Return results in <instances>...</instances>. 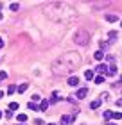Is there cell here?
Masks as SVG:
<instances>
[{"instance_id":"obj_13","label":"cell","mask_w":122,"mask_h":125,"mask_svg":"<svg viewBox=\"0 0 122 125\" xmlns=\"http://www.w3.org/2000/svg\"><path fill=\"white\" fill-rule=\"evenodd\" d=\"M18 107H20V104H18V102H11V104H9V109H11V111H16Z\"/></svg>"},{"instance_id":"obj_24","label":"cell","mask_w":122,"mask_h":125,"mask_svg":"<svg viewBox=\"0 0 122 125\" xmlns=\"http://www.w3.org/2000/svg\"><path fill=\"white\" fill-rule=\"evenodd\" d=\"M14 91H16V86H9V89H7V93H9V95H13Z\"/></svg>"},{"instance_id":"obj_21","label":"cell","mask_w":122,"mask_h":125,"mask_svg":"<svg viewBox=\"0 0 122 125\" xmlns=\"http://www.w3.org/2000/svg\"><path fill=\"white\" fill-rule=\"evenodd\" d=\"M9 9H11V11H18V9H20V5H18V4H11V5H9Z\"/></svg>"},{"instance_id":"obj_30","label":"cell","mask_w":122,"mask_h":125,"mask_svg":"<svg viewBox=\"0 0 122 125\" xmlns=\"http://www.w3.org/2000/svg\"><path fill=\"white\" fill-rule=\"evenodd\" d=\"M2 7H4V4H0V9H2Z\"/></svg>"},{"instance_id":"obj_25","label":"cell","mask_w":122,"mask_h":125,"mask_svg":"<svg viewBox=\"0 0 122 125\" xmlns=\"http://www.w3.org/2000/svg\"><path fill=\"white\" fill-rule=\"evenodd\" d=\"M99 45H101V50H102V48H108V43H104V41H101Z\"/></svg>"},{"instance_id":"obj_2","label":"cell","mask_w":122,"mask_h":125,"mask_svg":"<svg viewBox=\"0 0 122 125\" xmlns=\"http://www.w3.org/2000/svg\"><path fill=\"white\" fill-rule=\"evenodd\" d=\"M47 16L54 21H68L75 18V11L67 4H52L47 7Z\"/></svg>"},{"instance_id":"obj_34","label":"cell","mask_w":122,"mask_h":125,"mask_svg":"<svg viewBox=\"0 0 122 125\" xmlns=\"http://www.w3.org/2000/svg\"><path fill=\"white\" fill-rule=\"evenodd\" d=\"M120 81H122V77H120Z\"/></svg>"},{"instance_id":"obj_23","label":"cell","mask_w":122,"mask_h":125,"mask_svg":"<svg viewBox=\"0 0 122 125\" xmlns=\"http://www.w3.org/2000/svg\"><path fill=\"white\" fill-rule=\"evenodd\" d=\"M5 79H7V73H5V72H0V82L5 81Z\"/></svg>"},{"instance_id":"obj_19","label":"cell","mask_w":122,"mask_h":125,"mask_svg":"<svg viewBox=\"0 0 122 125\" xmlns=\"http://www.w3.org/2000/svg\"><path fill=\"white\" fill-rule=\"evenodd\" d=\"M111 115H113L111 111H104V115H102V116H104V120H111Z\"/></svg>"},{"instance_id":"obj_4","label":"cell","mask_w":122,"mask_h":125,"mask_svg":"<svg viewBox=\"0 0 122 125\" xmlns=\"http://www.w3.org/2000/svg\"><path fill=\"white\" fill-rule=\"evenodd\" d=\"M68 86L70 88H75V86H79V77L77 75H72V77H68Z\"/></svg>"},{"instance_id":"obj_31","label":"cell","mask_w":122,"mask_h":125,"mask_svg":"<svg viewBox=\"0 0 122 125\" xmlns=\"http://www.w3.org/2000/svg\"><path fill=\"white\" fill-rule=\"evenodd\" d=\"M0 118H2V111H0Z\"/></svg>"},{"instance_id":"obj_8","label":"cell","mask_w":122,"mask_h":125,"mask_svg":"<svg viewBox=\"0 0 122 125\" xmlns=\"http://www.w3.org/2000/svg\"><path fill=\"white\" fill-rule=\"evenodd\" d=\"M84 79H86V81H94V79H95L94 70H86V72H84Z\"/></svg>"},{"instance_id":"obj_3","label":"cell","mask_w":122,"mask_h":125,"mask_svg":"<svg viewBox=\"0 0 122 125\" xmlns=\"http://www.w3.org/2000/svg\"><path fill=\"white\" fill-rule=\"evenodd\" d=\"M88 39H90L88 31H84V29L75 31V34H74V41L77 43V45H81V47H86V45H88Z\"/></svg>"},{"instance_id":"obj_12","label":"cell","mask_w":122,"mask_h":125,"mask_svg":"<svg viewBox=\"0 0 122 125\" xmlns=\"http://www.w3.org/2000/svg\"><path fill=\"white\" fill-rule=\"evenodd\" d=\"M99 105H101V100H94L90 104V109H99Z\"/></svg>"},{"instance_id":"obj_28","label":"cell","mask_w":122,"mask_h":125,"mask_svg":"<svg viewBox=\"0 0 122 125\" xmlns=\"http://www.w3.org/2000/svg\"><path fill=\"white\" fill-rule=\"evenodd\" d=\"M2 18H4V14H2V13H0V20H2Z\"/></svg>"},{"instance_id":"obj_16","label":"cell","mask_w":122,"mask_h":125,"mask_svg":"<svg viewBox=\"0 0 122 125\" xmlns=\"http://www.w3.org/2000/svg\"><path fill=\"white\" fill-rule=\"evenodd\" d=\"M111 118H115V120H122V113L120 111H115L113 115H111Z\"/></svg>"},{"instance_id":"obj_14","label":"cell","mask_w":122,"mask_h":125,"mask_svg":"<svg viewBox=\"0 0 122 125\" xmlns=\"http://www.w3.org/2000/svg\"><path fill=\"white\" fill-rule=\"evenodd\" d=\"M115 73H117V66H113V64H111V66L108 68V75H115Z\"/></svg>"},{"instance_id":"obj_1","label":"cell","mask_w":122,"mask_h":125,"mask_svg":"<svg viewBox=\"0 0 122 125\" xmlns=\"http://www.w3.org/2000/svg\"><path fill=\"white\" fill-rule=\"evenodd\" d=\"M83 62V57L77 54V52H68L65 55H61L59 59H57L52 68H54V73H70L74 70H77V66Z\"/></svg>"},{"instance_id":"obj_10","label":"cell","mask_w":122,"mask_h":125,"mask_svg":"<svg viewBox=\"0 0 122 125\" xmlns=\"http://www.w3.org/2000/svg\"><path fill=\"white\" fill-rule=\"evenodd\" d=\"M94 57H95L97 61H102V59H104V52H102V50H97V52L94 54Z\"/></svg>"},{"instance_id":"obj_11","label":"cell","mask_w":122,"mask_h":125,"mask_svg":"<svg viewBox=\"0 0 122 125\" xmlns=\"http://www.w3.org/2000/svg\"><path fill=\"white\" fill-rule=\"evenodd\" d=\"M27 107H29V109H31V111H40V105H36V104H34L32 100H31V102H29V104H27Z\"/></svg>"},{"instance_id":"obj_17","label":"cell","mask_w":122,"mask_h":125,"mask_svg":"<svg viewBox=\"0 0 122 125\" xmlns=\"http://www.w3.org/2000/svg\"><path fill=\"white\" fill-rule=\"evenodd\" d=\"M94 81H95V84H102V82H104V75H97Z\"/></svg>"},{"instance_id":"obj_15","label":"cell","mask_w":122,"mask_h":125,"mask_svg":"<svg viewBox=\"0 0 122 125\" xmlns=\"http://www.w3.org/2000/svg\"><path fill=\"white\" fill-rule=\"evenodd\" d=\"M16 89H18V93H24L25 89H27V82H24V84H20V86L16 88Z\"/></svg>"},{"instance_id":"obj_29","label":"cell","mask_w":122,"mask_h":125,"mask_svg":"<svg viewBox=\"0 0 122 125\" xmlns=\"http://www.w3.org/2000/svg\"><path fill=\"white\" fill-rule=\"evenodd\" d=\"M2 96H4V93H2V91H0V98H2Z\"/></svg>"},{"instance_id":"obj_33","label":"cell","mask_w":122,"mask_h":125,"mask_svg":"<svg viewBox=\"0 0 122 125\" xmlns=\"http://www.w3.org/2000/svg\"><path fill=\"white\" fill-rule=\"evenodd\" d=\"M49 125H54V123H49Z\"/></svg>"},{"instance_id":"obj_5","label":"cell","mask_w":122,"mask_h":125,"mask_svg":"<svg viewBox=\"0 0 122 125\" xmlns=\"http://www.w3.org/2000/svg\"><path fill=\"white\" fill-rule=\"evenodd\" d=\"M75 120V115L74 116H61V125H68V123H72Z\"/></svg>"},{"instance_id":"obj_32","label":"cell","mask_w":122,"mask_h":125,"mask_svg":"<svg viewBox=\"0 0 122 125\" xmlns=\"http://www.w3.org/2000/svg\"><path fill=\"white\" fill-rule=\"evenodd\" d=\"M108 125H115V123H108Z\"/></svg>"},{"instance_id":"obj_20","label":"cell","mask_w":122,"mask_h":125,"mask_svg":"<svg viewBox=\"0 0 122 125\" xmlns=\"http://www.w3.org/2000/svg\"><path fill=\"white\" fill-rule=\"evenodd\" d=\"M18 122H27V115H24V113H22V115H18Z\"/></svg>"},{"instance_id":"obj_18","label":"cell","mask_w":122,"mask_h":125,"mask_svg":"<svg viewBox=\"0 0 122 125\" xmlns=\"http://www.w3.org/2000/svg\"><path fill=\"white\" fill-rule=\"evenodd\" d=\"M106 20H108V21H117L119 18H117L115 14H106Z\"/></svg>"},{"instance_id":"obj_9","label":"cell","mask_w":122,"mask_h":125,"mask_svg":"<svg viewBox=\"0 0 122 125\" xmlns=\"http://www.w3.org/2000/svg\"><path fill=\"white\" fill-rule=\"evenodd\" d=\"M49 109V100H41L40 102V111H47Z\"/></svg>"},{"instance_id":"obj_26","label":"cell","mask_w":122,"mask_h":125,"mask_svg":"<svg viewBox=\"0 0 122 125\" xmlns=\"http://www.w3.org/2000/svg\"><path fill=\"white\" fill-rule=\"evenodd\" d=\"M0 48H4V39L0 38Z\"/></svg>"},{"instance_id":"obj_6","label":"cell","mask_w":122,"mask_h":125,"mask_svg":"<svg viewBox=\"0 0 122 125\" xmlns=\"http://www.w3.org/2000/svg\"><path fill=\"white\" fill-rule=\"evenodd\" d=\"M108 68H109V66H106V64H99L95 70L101 73V75H108Z\"/></svg>"},{"instance_id":"obj_22","label":"cell","mask_w":122,"mask_h":125,"mask_svg":"<svg viewBox=\"0 0 122 125\" xmlns=\"http://www.w3.org/2000/svg\"><path fill=\"white\" fill-rule=\"evenodd\" d=\"M108 36H109V39H115V38H117V32H115V31H109Z\"/></svg>"},{"instance_id":"obj_27","label":"cell","mask_w":122,"mask_h":125,"mask_svg":"<svg viewBox=\"0 0 122 125\" xmlns=\"http://www.w3.org/2000/svg\"><path fill=\"white\" fill-rule=\"evenodd\" d=\"M117 105H119V107H122V98H120V100H117Z\"/></svg>"},{"instance_id":"obj_7","label":"cell","mask_w":122,"mask_h":125,"mask_svg":"<svg viewBox=\"0 0 122 125\" xmlns=\"http://www.w3.org/2000/svg\"><path fill=\"white\" fill-rule=\"evenodd\" d=\"M86 95H88V89L86 88H81V89H77V93H75L77 98H86Z\"/></svg>"}]
</instances>
